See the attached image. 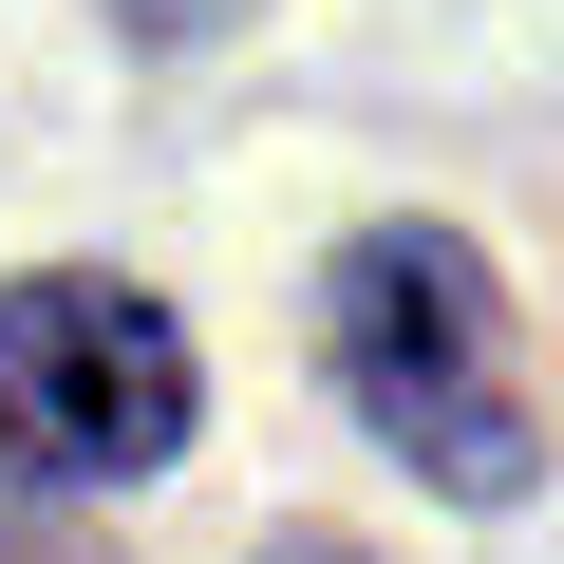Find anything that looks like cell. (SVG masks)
Segmentation results:
<instances>
[{"mask_svg":"<svg viewBox=\"0 0 564 564\" xmlns=\"http://www.w3.org/2000/svg\"><path fill=\"white\" fill-rule=\"evenodd\" d=\"M321 358L358 395L377 452H414L452 508H527L545 470V414H527V358H508V302L452 226H358L339 282H321Z\"/></svg>","mask_w":564,"mask_h":564,"instance_id":"1","label":"cell"},{"mask_svg":"<svg viewBox=\"0 0 564 564\" xmlns=\"http://www.w3.org/2000/svg\"><path fill=\"white\" fill-rule=\"evenodd\" d=\"M188 452V339L132 282H0V470L20 489H132Z\"/></svg>","mask_w":564,"mask_h":564,"instance_id":"2","label":"cell"},{"mask_svg":"<svg viewBox=\"0 0 564 564\" xmlns=\"http://www.w3.org/2000/svg\"><path fill=\"white\" fill-rule=\"evenodd\" d=\"M282 564H358V545H282Z\"/></svg>","mask_w":564,"mask_h":564,"instance_id":"3","label":"cell"}]
</instances>
